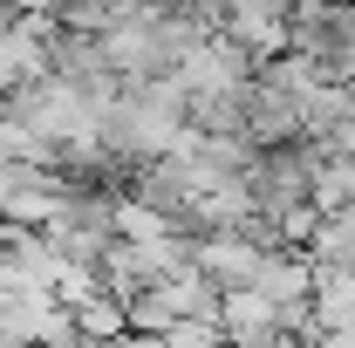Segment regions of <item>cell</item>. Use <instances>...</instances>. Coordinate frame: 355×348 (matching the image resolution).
<instances>
[{
	"mask_svg": "<svg viewBox=\"0 0 355 348\" xmlns=\"http://www.w3.org/2000/svg\"><path fill=\"white\" fill-rule=\"evenodd\" d=\"M219 335L225 348H287V307L266 301L260 287H232L219 301Z\"/></svg>",
	"mask_w": 355,
	"mask_h": 348,
	"instance_id": "6da1fadb",
	"label": "cell"
},
{
	"mask_svg": "<svg viewBox=\"0 0 355 348\" xmlns=\"http://www.w3.org/2000/svg\"><path fill=\"white\" fill-rule=\"evenodd\" d=\"M260 260H266V246H260V239H246L239 225H232V232H205V239L191 246V266H198L205 280H219L225 294H232V287H253Z\"/></svg>",
	"mask_w": 355,
	"mask_h": 348,
	"instance_id": "7a4b0ae2",
	"label": "cell"
},
{
	"mask_svg": "<svg viewBox=\"0 0 355 348\" xmlns=\"http://www.w3.org/2000/svg\"><path fill=\"white\" fill-rule=\"evenodd\" d=\"M253 287H260L266 301H280V307H308L314 301V260L308 253H287V246H266Z\"/></svg>",
	"mask_w": 355,
	"mask_h": 348,
	"instance_id": "3957f363",
	"label": "cell"
},
{
	"mask_svg": "<svg viewBox=\"0 0 355 348\" xmlns=\"http://www.w3.org/2000/svg\"><path fill=\"white\" fill-rule=\"evenodd\" d=\"M314 321L321 335L355 328V266H314Z\"/></svg>",
	"mask_w": 355,
	"mask_h": 348,
	"instance_id": "277c9868",
	"label": "cell"
},
{
	"mask_svg": "<svg viewBox=\"0 0 355 348\" xmlns=\"http://www.w3.org/2000/svg\"><path fill=\"white\" fill-rule=\"evenodd\" d=\"M178 225H171V212H157L150 198H123L116 205V239L123 246H157V239H171Z\"/></svg>",
	"mask_w": 355,
	"mask_h": 348,
	"instance_id": "5b68a950",
	"label": "cell"
},
{
	"mask_svg": "<svg viewBox=\"0 0 355 348\" xmlns=\"http://www.w3.org/2000/svg\"><path fill=\"white\" fill-rule=\"evenodd\" d=\"M123 307H130V335L137 342H157V335L178 328V307H171V294H164V280H157V287H137Z\"/></svg>",
	"mask_w": 355,
	"mask_h": 348,
	"instance_id": "8992f818",
	"label": "cell"
},
{
	"mask_svg": "<svg viewBox=\"0 0 355 348\" xmlns=\"http://www.w3.org/2000/svg\"><path fill=\"white\" fill-rule=\"evenodd\" d=\"M35 69V48L28 42H0V76H28Z\"/></svg>",
	"mask_w": 355,
	"mask_h": 348,
	"instance_id": "52a82bcc",
	"label": "cell"
},
{
	"mask_svg": "<svg viewBox=\"0 0 355 348\" xmlns=\"http://www.w3.org/2000/svg\"><path fill=\"white\" fill-rule=\"evenodd\" d=\"M246 7H253V14H273V7H280V0H246Z\"/></svg>",
	"mask_w": 355,
	"mask_h": 348,
	"instance_id": "ba28073f",
	"label": "cell"
},
{
	"mask_svg": "<svg viewBox=\"0 0 355 348\" xmlns=\"http://www.w3.org/2000/svg\"><path fill=\"white\" fill-rule=\"evenodd\" d=\"M342 150H349V157H355V123H349V130H342Z\"/></svg>",
	"mask_w": 355,
	"mask_h": 348,
	"instance_id": "9c48e42d",
	"label": "cell"
}]
</instances>
